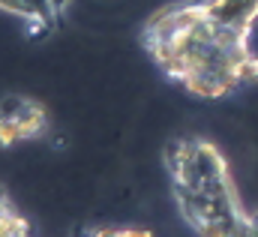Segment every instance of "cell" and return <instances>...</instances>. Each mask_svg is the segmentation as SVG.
<instances>
[{
	"instance_id": "obj_1",
	"label": "cell",
	"mask_w": 258,
	"mask_h": 237,
	"mask_svg": "<svg viewBox=\"0 0 258 237\" xmlns=\"http://www.w3.org/2000/svg\"><path fill=\"white\" fill-rule=\"evenodd\" d=\"M45 132V108L21 93L0 96V144L15 147L21 141H33Z\"/></svg>"
},
{
	"instance_id": "obj_2",
	"label": "cell",
	"mask_w": 258,
	"mask_h": 237,
	"mask_svg": "<svg viewBox=\"0 0 258 237\" xmlns=\"http://www.w3.org/2000/svg\"><path fill=\"white\" fill-rule=\"evenodd\" d=\"M201 6L213 21L240 33H252L258 21V0H204Z\"/></svg>"
},
{
	"instance_id": "obj_3",
	"label": "cell",
	"mask_w": 258,
	"mask_h": 237,
	"mask_svg": "<svg viewBox=\"0 0 258 237\" xmlns=\"http://www.w3.org/2000/svg\"><path fill=\"white\" fill-rule=\"evenodd\" d=\"M24 231H27V222L12 210V204L0 192V234H24Z\"/></svg>"
}]
</instances>
